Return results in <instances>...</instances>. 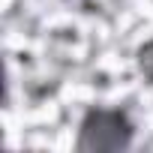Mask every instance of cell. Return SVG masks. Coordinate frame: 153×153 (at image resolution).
Listing matches in <instances>:
<instances>
[{
    "instance_id": "obj_1",
    "label": "cell",
    "mask_w": 153,
    "mask_h": 153,
    "mask_svg": "<svg viewBox=\"0 0 153 153\" xmlns=\"http://www.w3.org/2000/svg\"><path fill=\"white\" fill-rule=\"evenodd\" d=\"M135 117L120 105H87L75 126L78 153H126L135 147Z\"/></svg>"
},
{
    "instance_id": "obj_2",
    "label": "cell",
    "mask_w": 153,
    "mask_h": 153,
    "mask_svg": "<svg viewBox=\"0 0 153 153\" xmlns=\"http://www.w3.org/2000/svg\"><path fill=\"white\" fill-rule=\"evenodd\" d=\"M135 63H138V72L144 75V81L153 84V42H144L135 54Z\"/></svg>"
}]
</instances>
